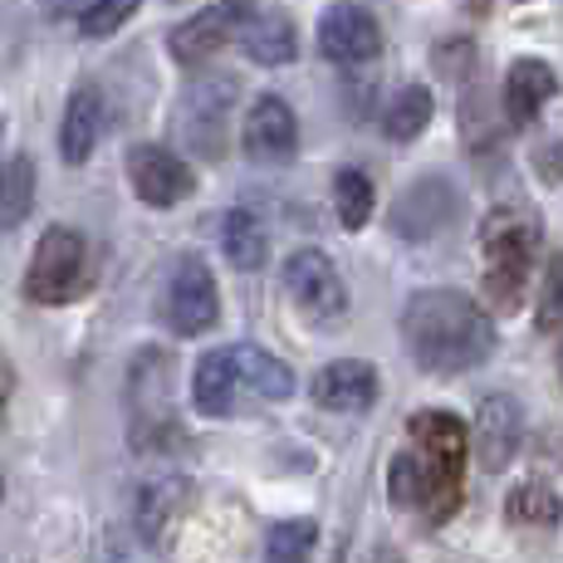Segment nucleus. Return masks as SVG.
<instances>
[{"mask_svg":"<svg viewBox=\"0 0 563 563\" xmlns=\"http://www.w3.org/2000/svg\"><path fill=\"white\" fill-rule=\"evenodd\" d=\"M407 437L417 451L393 456L387 471V490H393L397 510H417L427 525H446L461 510L465 490V456H471V437H465L461 417L441 407H427L407 421Z\"/></svg>","mask_w":563,"mask_h":563,"instance_id":"obj_1","label":"nucleus"},{"mask_svg":"<svg viewBox=\"0 0 563 563\" xmlns=\"http://www.w3.org/2000/svg\"><path fill=\"white\" fill-rule=\"evenodd\" d=\"M402 343L421 373L456 377L495 353V323L461 289H421L402 309Z\"/></svg>","mask_w":563,"mask_h":563,"instance_id":"obj_2","label":"nucleus"},{"mask_svg":"<svg viewBox=\"0 0 563 563\" xmlns=\"http://www.w3.org/2000/svg\"><path fill=\"white\" fill-rule=\"evenodd\" d=\"M544 241V225L525 206H500L481 221V251H485V295L495 299L500 313H515L525 299L534 251Z\"/></svg>","mask_w":563,"mask_h":563,"instance_id":"obj_3","label":"nucleus"},{"mask_svg":"<svg viewBox=\"0 0 563 563\" xmlns=\"http://www.w3.org/2000/svg\"><path fill=\"white\" fill-rule=\"evenodd\" d=\"M89 289V251H84V235L69 225H54L40 235L35 260H30L25 275V295L35 305H69Z\"/></svg>","mask_w":563,"mask_h":563,"instance_id":"obj_4","label":"nucleus"},{"mask_svg":"<svg viewBox=\"0 0 563 563\" xmlns=\"http://www.w3.org/2000/svg\"><path fill=\"white\" fill-rule=\"evenodd\" d=\"M231 103H235V79H201L181 93L177 133L197 157L225 153V118H231Z\"/></svg>","mask_w":563,"mask_h":563,"instance_id":"obj_5","label":"nucleus"},{"mask_svg":"<svg viewBox=\"0 0 563 563\" xmlns=\"http://www.w3.org/2000/svg\"><path fill=\"white\" fill-rule=\"evenodd\" d=\"M285 285L295 305L309 313L313 323H333L349 313V289H343L339 269L323 251H295L285 260Z\"/></svg>","mask_w":563,"mask_h":563,"instance_id":"obj_6","label":"nucleus"},{"mask_svg":"<svg viewBox=\"0 0 563 563\" xmlns=\"http://www.w3.org/2000/svg\"><path fill=\"white\" fill-rule=\"evenodd\" d=\"M216 279L211 269L201 265L197 255H181L177 269H172V285H167V323L172 333H181V339H197L216 323Z\"/></svg>","mask_w":563,"mask_h":563,"instance_id":"obj_7","label":"nucleus"},{"mask_svg":"<svg viewBox=\"0 0 563 563\" xmlns=\"http://www.w3.org/2000/svg\"><path fill=\"white\" fill-rule=\"evenodd\" d=\"M167 358L162 353H143L133 363V441L137 446H162L177 437L172 427V407H167Z\"/></svg>","mask_w":563,"mask_h":563,"instance_id":"obj_8","label":"nucleus"},{"mask_svg":"<svg viewBox=\"0 0 563 563\" xmlns=\"http://www.w3.org/2000/svg\"><path fill=\"white\" fill-rule=\"evenodd\" d=\"M319 49L323 59L343 64V69H358V64L377 59L383 30H377V20L363 5H329L319 20Z\"/></svg>","mask_w":563,"mask_h":563,"instance_id":"obj_9","label":"nucleus"},{"mask_svg":"<svg viewBox=\"0 0 563 563\" xmlns=\"http://www.w3.org/2000/svg\"><path fill=\"white\" fill-rule=\"evenodd\" d=\"M128 181H133V191L147 206H177V201L191 197V187H197L187 162L172 157L167 147H153V143L128 153Z\"/></svg>","mask_w":563,"mask_h":563,"instance_id":"obj_10","label":"nucleus"},{"mask_svg":"<svg viewBox=\"0 0 563 563\" xmlns=\"http://www.w3.org/2000/svg\"><path fill=\"white\" fill-rule=\"evenodd\" d=\"M519 437H525V407L510 393L485 397L481 417H475V461L485 471H505L519 451Z\"/></svg>","mask_w":563,"mask_h":563,"instance_id":"obj_11","label":"nucleus"},{"mask_svg":"<svg viewBox=\"0 0 563 563\" xmlns=\"http://www.w3.org/2000/svg\"><path fill=\"white\" fill-rule=\"evenodd\" d=\"M456 206H461V197L446 187V181L427 177L411 191H402V201L393 206V231L407 235V241H427V235L446 231V221L456 216Z\"/></svg>","mask_w":563,"mask_h":563,"instance_id":"obj_12","label":"nucleus"},{"mask_svg":"<svg viewBox=\"0 0 563 563\" xmlns=\"http://www.w3.org/2000/svg\"><path fill=\"white\" fill-rule=\"evenodd\" d=\"M299 147V123L295 113H289L285 99H275V93H265L251 118H245V157L251 162H289Z\"/></svg>","mask_w":563,"mask_h":563,"instance_id":"obj_13","label":"nucleus"},{"mask_svg":"<svg viewBox=\"0 0 563 563\" xmlns=\"http://www.w3.org/2000/svg\"><path fill=\"white\" fill-rule=\"evenodd\" d=\"M313 397L319 407L329 411H367L377 402V367L373 363H358V358H339L329 363L319 377H313Z\"/></svg>","mask_w":563,"mask_h":563,"instance_id":"obj_14","label":"nucleus"},{"mask_svg":"<svg viewBox=\"0 0 563 563\" xmlns=\"http://www.w3.org/2000/svg\"><path fill=\"white\" fill-rule=\"evenodd\" d=\"M554 93H559V74L544 59H515L510 74H505V113L519 128L534 123Z\"/></svg>","mask_w":563,"mask_h":563,"instance_id":"obj_15","label":"nucleus"},{"mask_svg":"<svg viewBox=\"0 0 563 563\" xmlns=\"http://www.w3.org/2000/svg\"><path fill=\"white\" fill-rule=\"evenodd\" d=\"M231 25H235V10L231 5L201 10V15H191L187 25L172 30L167 45H172V54H177V64H206V59H216V54L225 49Z\"/></svg>","mask_w":563,"mask_h":563,"instance_id":"obj_16","label":"nucleus"},{"mask_svg":"<svg viewBox=\"0 0 563 563\" xmlns=\"http://www.w3.org/2000/svg\"><path fill=\"white\" fill-rule=\"evenodd\" d=\"M103 133V93L99 89H74L69 108H64V128H59V153L69 167L89 162V153L99 147Z\"/></svg>","mask_w":563,"mask_h":563,"instance_id":"obj_17","label":"nucleus"},{"mask_svg":"<svg viewBox=\"0 0 563 563\" xmlns=\"http://www.w3.org/2000/svg\"><path fill=\"white\" fill-rule=\"evenodd\" d=\"M187 505H191V481H181V475L147 485L143 500H137V529H143L147 544H162L172 534V525L187 515Z\"/></svg>","mask_w":563,"mask_h":563,"instance_id":"obj_18","label":"nucleus"},{"mask_svg":"<svg viewBox=\"0 0 563 563\" xmlns=\"http://www.w3.org/2000/svg\"><path fill=\"white\" fill-rule=\"evenodd\" d=\"M241 45H245V54H251L255 64H269V69H279V64L295 59L299 35H295V25H289L285 10H260V15L245 20Z\"/></svg>","mask_w":563,"mask_h":563,"instance_id":"obj_19","label":"nucleus"},{"mask_svg":"<svg viewBox=\"0 0 563 563\" xmlns=\"http://www.w3.org/2000/svg\"><path fill=\"white\" fill-rule=\"evenodd\" d=\"M235 363H231V349H216L197 363V383H191V397H197V411L201 417H231L235 407Z\"/></svg>","mask_w":563,"mask_h":563,"instance_id":"obj_20","label":"nucleus"},{"mask_svg":"<svg viewBox=\"0 0 563 563\" xmlns=\"http://www.w3.org/2000/svg\"><path fill=\"white\" fill-rule=\"evenodd\" d=\"M231 363H235V377H241L251 393L269 397V402H285V397L295 393V373H289V367L279 363L275 353L241 343V349H231Z\"/></svg>","mask_w":563,"mask_h":563,"instance_id":"obj_21","label":"nucleus"},{"mask_svg":"<svg viewBox=\"0 0 563 563\" xmlns=\"http://www.w3.org/2000/svg\"><path fill=\"white\" fill-rule=\"evenodd\" d=\"M221 245H225V260H231L235 269H260L265 265V225L255 221L251 211H225L221 216Z\"/></svg>","mask_w":563,"mask_h":563,"instance_id":"obj_22","label":"nucleus"},{"mask_svg":"<svg viewBox=\"0 0 563 563\" xmlns=\"http://www.w3.org/2000/svg\"><path fill=\"white\" fill-rule=\"evenodd\" d=\"M35 206V162L10 157L0 162V231H15Z\"/></svg>","mask_w":563,"mask_h":563,"instance_id":"obj_23","label":"nucleus"},{"mask_svg":"<svg viewBox=\"0 0 563 563\" xmlns=\"http://www.w3.org/2000/svg\"><path fill=\"white\" fill-rule=\"evenodd\" d=\"M431 113H437V103H431V89H421V84H411V89H402L393 99V108H387L383 128L393 143H411V137L421 133V128L431 123Z\"/></svg>","mask_w":563,"mask_h":563,"instance_id":"obj_24","label":"nucleus"},{"mask_svg":"<svg viewBox=\"0 0 563 563\" xmlns=\"http://www.w3.org/2000/svg\"><path fill=\"white\" fill-rule=\"evenodd\" d=\"M510 519L515 525H525V529H554L563 519V500L549 490L544 481H525L510 495Z\"/></svg>","mask_w":563,"mask_h":563,"instance_id":"obj_25","label":"nucleus"},{"mask_svg":"<svg viewBox=\"0 0 563 563\" xmlns=\"http://www.w3.org/2000/svg\"><path fill=\"white\" fill-rule=\"evenodd\" d=\"M333 206H339V221L349 231H363L367 216H373V181L363 177L358 167H343L333 177Z\"/></svg>","mask_w":563,"mask_h":563,"instance_id":"obj_26","label":"nucleus"},{"mask_svg":"<svg viewBox=\"0 0 563 563\" xmlns=\"http://www.w3.org/2000/svg\"><path fill=\"white\" fill-rule=\"evenodd\" d=\"M313 539H319V525L313 519H289V525H275L265 539L269 563H305L313 554Z\"/></svg>","mask_w":563,"mask_h":563,"instance_id":"obj_27","label":"nucleus"},{"mask_svg":"<svg viewBox=\"0 0 563 563\" xmlns=\"http://www.w3.org/2000/svg\"><path fill=\"white\" fill-rule=\"evenodd\" d=\"M143 5V0H79V30L89 40L113 35L118 25H128V15Z\"/></svg>","mask_w":563,"mask_h":563,"instance_id":"obj_28","label":"nucleus"},{"mask_svg":"<svg viewBox=\"0 0 563 563\" xmlns=\"http://www.w3.org/2000/svg\"><path fill=\"white\" fill-rule=\"evenodd\" d=\"M534 329L539 333L563 329V255H554L544 269V285H539V299H534Z\"/></svg>","mask_w":563,"mask_h":563,"instance_id":"obj_29","label":"nucleus"},{"mask_svg":"<svg viewBox=\"0 0 563 563\" xmlns=\"http://www.w3.org/2000/svg\"><path fill=\"white\" fill-rule=\"evenodd\" d=\"M437 69L451 74V79H456V74H465V69H471V45H465V40H456V45H451V40H446V45L437 49Z\"/></svg>","mask_w":563,"mask_h":563,"instance_id":"obj_30","label":"nucleus"},{"mask_svg":"<svg viewBox=\"0 0 563 563\" xmlns=\"http://www.w3.org/2000/svg\"><path fill=\"white\" fill-rule=\"evenodd\" d=\"M10 387H15V367L0 363V417H5V402H10Z\"/></svg>","mask_w":563,"mask_h":563,"instance_id":"obj_31","label":"nucleus"},{"mask_svg":"<svg viewBox=\"0 0 563 563\" xmlns=\"http://www.w3.org/2000/svg\"><path fill=\"white\" fill-rule=\"evenodd\" d=\"M367 563H402V559H397V554H393V549H377V554H373V559H367Z\"/></svg>","mask_w":563,"mask_h":563,"instance_id":"obj_32","label":"nucleus"},{"mask_svg":"<svg viewBox=\"0 0 563 563\" xmlns=\"http://www.w3.org/2000/svg\"><path fill=\"white\" fill-rule=\"evenodd\" d=\"M471 10H475V15H485V10H490V0H471Z\"/></svg>","mask_w":563,"mask_h":563,"instance_id":"obj_33","label":"nucleus"},{"mask_svg":"<svg viewBox=\"0 0 563 563\" xmlns=\"http://www.w3.org/2000/svg\"><path fill=\"white\" fill-rule=\"evenodd\" d=\"M0 490H5V485H0Z\"/></svg>","mask_w":563,"mask_h":563,"instance_id":"obj_34","label":"nucleus"}]
</instances>
